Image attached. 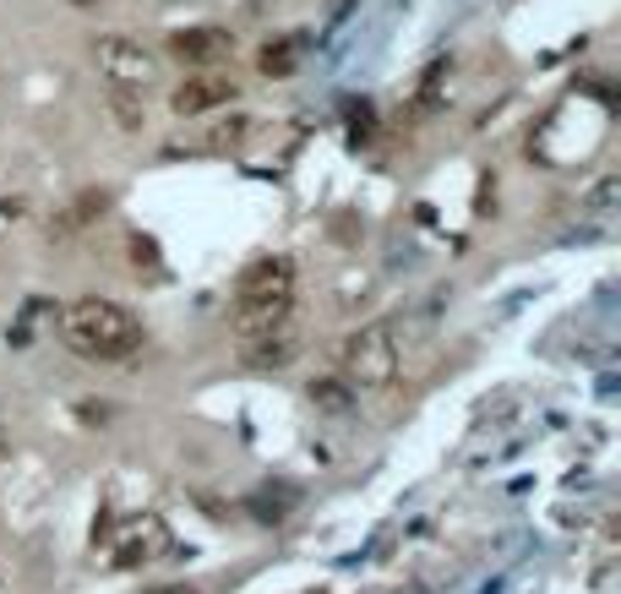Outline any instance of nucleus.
<instances>
[{
    "label": "nucleus",
    "instance_id": "obj_1",
    "mask_svg": "<svg viewBox=\"0 0 621 594\" xmlns=\"http://www.w3.org/2000/svg\"><path fill=\"white\" fill-rule=\"evenodd\" d=\"M60 333H66V344L82 355V360H132L137 349H143V322L126 311V305H115V300H77L66 316H60Z\"/></svg>",
    "mask_w": 621,
    "mask_h": 594
},
{
    "label": "nucleus",
    "instance_id": "obj_3",
    "mask_svg": "<svg viewBox=\"0 0 621 594\" xmlns=\"http://www.w3.org/2000/svg\"><path fill=\"white\" fill-rule=\"evenodd\" d=\"M93 60H99V71L110 77V88H148L158 82V71H163V60H158V49H148L143 38H132V33H104L99 44H93Z\"/></svg>",
    "mask_w": 621,
    "mask_h": 594
},
{
    "label": "nucleus",
    "instance_id": "obj_10",
    "mask_svg": "<svg viewBox=\"0 0 621 594\" xmlns=\"http://www.w3.org/2000/svg\"><path fill=\"white\" fill-rule=\"evenodd\" d=\"M110 104H115V115H121V126H126V132H137V126H143V115H148L137 88H110Z\"/></svg>",
    "mask_w": 621,
    "mask_h": 594
},
{
    "label": "nucleus",
    "instance_id": "obj_6",
    "mask_svg": "<svg viewBox=\"0 0 621 594\" xmlns=\"http://www.w3.org/2000/svg\"><path fill=\"white\" fill-rule=\"evenodd\" d=\"M290 311H295V295H268V300H235V333L251 344V338H268V333H279L284 322H290Z\"/></svg>",
    "mask_w": 621,
    "mask_h": 594
},
{
    "label": "nucleus",
    "instance_id": "obj_12",
    "mask_svg": "<svg viewBox=\"0 0 621 594\" xmlns=\"http://www.w3.org/2000/svg\"><path fill=\"white\" fill-rule=\"evenodd\" d=\"M617 191H621V180H617V175H606V180L595 186V197H589V202H595V208H611V202H617Z\"/></svg>",
    "mask_w": 621,
    "mask_h": 594
},
{
    "label": "nucleus",
    "instance_id": "obj_9",
    "mask_svg": "<svg viewBox=\"0 0 621 594\" xmlns=\"http://www.w3.org/2000/svg\"><path fill=\"white\" fill-rule=\"evenodd\" d=\"M301 49H306V33H290V38L268 44V49L257 55V66H262L268 77H290V71L301 66Z\"/></svg>",
    "mask_w": 621,
    "mask_h": 594
},
{
    "label": "nucleus",
    "instance_id": "obj_11",
    "mask_svg": "<svg viewBox=\"0 0 621 594\" xmlns=\"http://www.w3.org/2000/svg\"><path fill=\"white\" fill-rule=\"evenodd\" d=\"M310 399H316L321 410H349V393H343V382H310Z\"/></svg>",
    "mask_w": 621,
    "mask_h": 594
},
{
    "label": "nucleus",
    "instance_id": "obj_8",
    "mask_svg": "<svg viewBox=\"0 0 621 594\" xmlns=\"http://www.w3.org/2000/svg\"><path fill=\"white\" fill-rule=\"evenodd\" d=\"M301 355V338L290 333V327H279V333H268V338H251L246 344V366H257V371H273V366H290Z\"/></svg>",
    "mask_w": 621,
    "mask_h": 594
},
{
    "label": "nucleus",
    "instance_id": "obj_2",
    "mask_svg": "<svg viewBox=\"0 0 621 594\" xmlns=\"http://www.w3.org/2000/svg\"><path fill=\"white\" fill-rule=\"evenodd\" d=\"M398 327L393 322H371V327H360V333H349L343 344H338V366H343V377L354 382V388H387L393 377H398Z\"/></svg>",
    "mask_w": 621,
    "mask_h": 594
},
{
    "label": "nucleus",
    "instance_id": "obj_4",
    "mask_svg": "<svg viewBox=\"0 0 621 594\" xmlns=\"http://www.w3.org/2000/svg\"><path fill=\"white\" fill-rule=\"evenodd\" d=\"M235 82L229 77H218V71H196V77H185L174 93H169V110L174 115H207V110H218V104H235Z\"/></svg>",
    "mask_w": 621,
    "mask_h": 594
},
{
    "label": "nucleus",
    "instance_id": "obj_5",
    "mask_svg": "<svg viewBox=\"0 0 621 594\" xmlns=\"http://www.w3.org/2000/svg\"><path fill=\"white\" fill-rule=\"evenodd\" d=\"M169 55L185 60V66H218V60L235 55V38H229L224 27H180V33L169 38Z\"/></svg>",
    "mask_w": 621,
    "mask_h": 594
},
{
    "label": "nucleus",
    "instance_id": "obj_13",
    "mask_svg": "<svg viewBox=\"0 0 621 594\" xmlns=\"http://www.w3.org/2000/svg\"><path fill=\"white\" fill-rule=\"evenodd\" d=\"M71 5H99V0H71Z\"/></svg>",
    "mask_w": 621,
    "mask_h": 594
},
{
    "label": "nucleus",
    "instance_id": "obj_7",
    "mask_svg": "<svg viewBox=\"0 0 621 594\" xmlns=\"http://www.w3.org/2000/svg\"><path fill=\"white\" fill-rule=\"evenodd\" d=\"M240 300H268V295H295V262L290 257H257L240 284H235Z\"/></svg>",
    "mask_w": 621,
    "mask_h": 594
}]
</instances>
